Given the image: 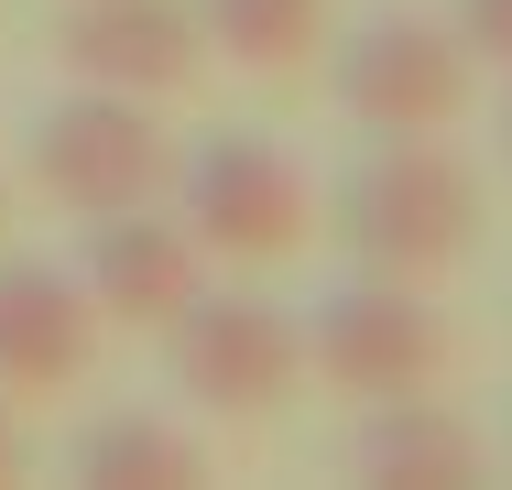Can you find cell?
<instances>
[{"mask_svg":"<svg viewBox=\"0 0 512 490\" xmlns=\"http://www.w3.org/2000/svg\"><path fill=\"white\" fill-rule=\"evenodd\" d=\"M338 240H349L360 273L436 284V273L469 262V240H480V175L447 153V131H425V142H382V153L338 186Z\"/></svg>","mask_w":512,"mask_h":490,"instance_id":"6da1fadb","label":"cell"},{"mask_svg":"<svg viewBox=\"0 0 512 490\" xmlns=\"http://www.w3.org/2000/svg\"><path fill=\"white\" fill-rule=\"evenodd\" d=\"M22 164H33V186L55 196L66 218H120V207H153L175 186V131L153 120V98H131V88H66L33 120Z\"/></svg>","mask_w":512,"mask_h":490,"instance_id":"7a4b0ae2","label":"cell"},{"mask_svg":"<svg viewBox=\"0 0 512 490\" xmlns=\"http://www.w3.org/2000/svg\"><path fill=\"white\" fill-rule=\"evenodd\" d=\"M175 218L197 229L207 262H284L306 251L316 229V186L284 142H251V131H218L197 153H175Z\"/></svg>","mask_w":512,"mask_h":490,"instance_id":"3957f363","label":"cell"},{"mask_svg":"<svg viewBox=\"0 0 512 490\" xmlns=\"http://www.w3.org/2000/svg\"><path fill=\"white\" fill-rule=\"evenodd\" d=\"M469 77H480V55L458 44V22H425V11H382V22H360V33L338 44V66H327L349 131H371V142L458 131Z\"/></svg>","mask_w":512,"mask_h":490,"instance_id":"277c9868","label":"cell"},{"mask_svg":"<svg viewBox=\"0 0 512 490\" xmlns=\"http://www.w3.org/2000/svg\"><path fill=\"white\" fill-rule=\"evenodd\" d=\"M306 371L327 392H349V403L436 392V371H447V327H436L425 284H404V273H349L338 294H316Z\"/></svg>","mask_w":512,"mask_h":490,"instance_id":"5b68a950","label":"cell"},{"mask_svg":"<svg viewBox=\"0 0 512 490\" xmlns=\"http://www.w3.org/2000/svg\"><path fill=\"white\" fill-rule=\"evenodd\" d=\"M164 360H175V392H197L207 414H273L306 382V327L273 294H197L164 327Z\"/></svg>","mask_w":512,"mask_h":490,"instance_id":"8992f818","label":"cell"},{"mask_svg":"<svg viewBox=\"0 0 512 490\" xmlns=\"http://www.w3.org/2000/svg\"><path fill=\"white\" fill-rule=\"evenodd\" d=\"M77 284L99 305V327H131V338H164L186 305L207 294V251L186 218L153 207H120V218H88V251H77Z\"/></svg>","mask_w":512,"mask_h":490,"instance_id":"52a82bcc","label":"cell"},{"mask_svg":"<svg viewBox=\"0 0 512 490\" xmlns=\"http://www.w3.org/2000/svg\"><path fill=\"white\" fill-rule=\"evenodd\" d=\"M66 77L77 88H131V98H175L197 88L207 33L186 0H66V33H55Z\"/></svg>","mask_w":512,"mask_h":490,"instance_id":"ba28073f","label":"cell"},{"mask_svg":"<svg viewBox=\"0 0 512 490\" xmlns=\"http://www.w3.org/2000/svg\"><path fill=\"white\" fill-rule=\"evenodd\" d=\"M99 360V305L66 262H0V392H66Z\"/></svg>","mask_w":512,"mask_h":490,"instance_id":"9c48e42d","label":"cell"},{"mask_svg":"<svg viewBox=\"0 0 512 490\" xmlns=\"http://www.w3.org/2000/svg\"><path fill=\"white\" fill-rule=\"evenodd\" d=\"M349 458L371 469V480H414V490H447L480 469V436L436 403V392H393V403H360V436H349Z\"/></svg>","mask_w":512,"mask_h":490,"instance_id":"30bf717a","label":"cell"},{"mask_svg":"<svg viewBox=\"0 0 512 490\" xmlns=\"http://www.w3.org/2000/svg\"><path fill=\"white\" fill-rule=\"evenodd\" d=\"M197 33L229 66L284 77V66H306L316 44H327V0H197Z\"/></svg>","mask_w":512,"mask_h":490,"instance_id":"8fae6325","label":"cell"},{"mask_svg":"<svg viewBox=\"0 0 512 490\" xmlns=\"http://www.w3.org/2000/svg\"><path fill=\"white\" fill-rule=\"evenodd\" d=\"M77 480H109V490H186L197 480V436L164 425V414H99L77 436Z\"/></svg>","mask_w":512,"mask_h":490,"instance_id":"7c38bea8","label":"cell"},{"mask_svg":"<svg viewBox=\"0 0 512 490\" xmlns=\"http://www.w3.org/2000/svg\"><path fill=\"white\" fill-rule=\"evenodd\" d=\"M447 22H458V44H469L480 66H502V77H512V0H458Z\"/></svg>","mask_w":512,"mask_h":490,"instance_id":"4fadbf2b","label":"cell"},{"mask_svg":"<svg viewBox=\"0 0 512 490\" xmlns=\"http://www.w3.org/2000/svg\"><path fill=\"white\" fill-rule=\"evenodd\" d=\"M11 469H22V436H11V414H0V480H11Z\"/></svg>","mask_w":512,"mask_h":490,"instance_id":"5bb4252c","label":"cell"},{"mask_svg":"<svg viewBox=\"0 0 512 490\" xmlns=\"http://www.w3.org/2000/svg\"><path fill=\"white\" fill-rule=\"evenodd\" d=\"M502 164H512V98H502Z\"/></svg>","mask_w":512,"mask_h":490,"instance_id":"9a60e30c","label":"cell"},{"mask_svg":"<svg viewBox=\"0 0 512 490\" xmlns=\"http://www.w3.org/2000/svg\"><path fill=\"white\" fill-rule=\"evenodd\" d=\"M0 229H11V186H0Z\"/></svg>","mask_w":512,"mask_h":490,"instance_id":"2e32d148","label":"cell"}]
</instances>
